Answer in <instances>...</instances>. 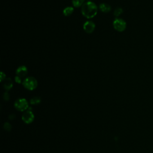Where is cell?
<instances>
[{"label": "cell", "mask_w": 153, "mask_h": 153, "mask_svg": "<svg viewBox=\"0 0 153 153\" xmlns=\"http://www.w3.org/2000/svg\"><path fill=\"white\" fill-rule=\"evenodd\" d=\"M98 7L95 3L91 1H87L81 7V12L83 16L87 19L93 18L96 16Z\"/></svg>", "instance_id": "cell-1"}, {"label": "cell", "mask_w": 153, "mask_h": 153, "mask_svg": "<svg viewBox=\"0 0 153 153\" xmlns=\"http://www.w3.org/2000/svg\"><path fill=\"white\" fill-rule=\"evenodd\" d=\"M22 84L24 87L28 90H34L38 86V81L33 77H28L23 81Z\"/></svg>", "instance_id": "cell-2"}, {"label": "cell", "mask_w": 153, "mask_h": 153, "mask_svg": "<svg viewBox=\"0 0 153 153\" xmlns=\"http://www.w3.org/2000/svg\"><path fill=\"white\" fill-rule=\"evenodd\" d=\"M113 27L118 32H123L124 30L126 29L127 24L125 20L117 18L113 21Z\"/></svg>", "instance_id": "cell-3"}, {"label": "cell", "mask_w": 153, "mask_h": 153, "mask_svg": "<svg viewBox=\"0 0 153 153\" xmlns=\"http://www.w3.org/2000/svg\"><path fill=\"white\" fill-rule=\"evenodd\" d=\"M15 107L20 111H25L28 108V101L24 98L19 99L15 102Z\"/></svg>", "instance_id": "cell-4"}, {"label": "cell", "mask_w": 153, "mask_h": 153, "mask_svg": "<svg viewBox=\"0 0 153 153\" xmlns=\"http://www.w3.org/2000/svg\"><path fill=\"white\" fill-rule=\"evenodd\" d=\"M95 28L96 25L92 21H86L83 25V29L87 34L93 33Z\"/></svg>", "instance_id": "cell-5"}, {"label": "cell", "mask_w": 153, "mask_h": 153, "mask_svg": "<svg viewBox=\"0 0 153 153\" xmlns=\"http://www.w3.org/2000/svg\"><path fill=\"white\" fill-rule=\"evenodd\" d=\"M34 119V115L31 111H27L22 116V120L26 123H30Z\"/></svg>", "instance_id": "cell-6"}, {"label": "cell", "mask_w": 153, "mask_h": 153, "mask_svg": "<svg viewBox=\"0 0 153 153\" xmlns=\"http://www.w3.org/2000/svg\"><path fill=\"white\" fill-rule=\"evenodd\" d=\"M28 73V70L26 66L22 65L18 67L16 71V75L20 77V78H24L25 77Z\"/></svg>", "instance_id": "cell-7"}, {"label": "cell", "mask_w": 153, "mask_h": 153, "mask_svg": "<svg viewBox=\"0 0 153 153\" xmlns=\"http://www.w3.org/2000/svg\"><path fill=\"white\" fill-rule=\"evenodd\" d=\"M3 82V87L6 90H10L13 87V81L10 78H6Z\"/></svg>", "instance_id": "cell-8"}, {"label": "cell", "mask_w": 153, "mask_h": 153, "mask_svg": "<svg viewBox=\"0 0 153 153\" xmlns=\"http://www.w3.org/2000/svg\"><path fill=\"white\" fill-rule=\"evenodd\" d=\"M99 8L100 11L104 13H108L111 10V7L110 5L107 4V3H102L99 6Z\"/></svg>", "instance_id": "cell-9"}, {"label": "cell", "mask_w": 153, "mask_h": 153, "mask_svg": "<svg viewBox=\"0 0 153 153\" xmlns=\"http://www.w3.org/2000/svg\"><path fill=\"white\" fill-rule=\"evenodd\" d=\"M74 11V7H70V6L66 7L63 10V14L65 16L68 17L73 13Z\"/></svg>", "instance_id": "cell-10"}, {"label": "cell", "mask_w": 153, "mask_h": 153, "mask_svg": "<svg viewBox=\"0 0 153 153\" xmlns=\"http://www.w3.org/2000/svg\"><path fill=\"white\" fill-rule=\"evenodd\" d=\"M85 0H72V3L74 7H80L84 4Z\"/></svg>", "instance_id": "cell-11"}, {"label": "cell", "mask_w": 153, "mask_h": 153, "mask_svg": "<svg viewBox=\"0 0 153 153\" xmlns=\"http://www.w3.org/2000/svg\"><path fill=\"white\" fill-rule=\"evenodd\" d=\"M123 10L120 7H118L115 9L113 14L114 16H115L116 17H119L121 15L122 13H123Z\"/></svg>", "instance_id": "cell-12"}, {"label": "cell", "mask_w": 153, "mask_h": 153, "mask_svg": "<svg viewBox=\"0 0 153 153\" xmlns=\"http://www.w3.org/2000/svg\"><path fill=\"white\" fill-rule=\"evenodd\" d=\"M41 102V99L39 97H34L33 98H32L30 100V103L32 105H36V104H38Z\"/></svg>", "instance_id": "cell-13"}, {"label": "cell", "mask_w": 153, "mask_h": 153, "mask_svg": "<svg viewBox=\"0 0 153 153\" xmlns=\"http://www.w3.org/2000/svg\"><path fill=\"white\" fill-rule=\"evenodd\" d=\"M15 80L16 81V83H17V84H21L23 81H22V78H20V77L16 75L15 77Z\"/></svg>", "instance_id": "cell-14"}, {"label": "cell", "mask_w": 153, "mask_h": 153, "mask_svg": "<svg viewBox=\"0 0 153 153\" xmlns=\"http://www.w3.org/2000/svg\"><path fill=\"white\" fill-rule=\"evenodd\" d=\"M6 78V74L4 73L3 71H1V73H0V81H1V82H3V81Z\"/></svg>", "instance_id": "cell-15"}, {"label": "cell", "mask_w": 153, "mask_h": 153, "mask_svg": "<svg viewBox=\"0 0 153 153\" xmlns=\"http://www.w3.org/2000/svg\"><path fill=\"white\" fill-rule=\"evenodd\" d=\"M3 98H4V100H8L9 99V98H10L8 93L7 92L4 93V96H3Z\"/></svg>", "instance_id": "cell-16"}, {"label": "cell", "mask_w": 153, "mask_h": 153, "mask_svg": "<svg viewBox=\"0 0 153 153\" xmlns=\"http://www.w3.org/2000/svg\"><path fill=\"white\" fill-rule=\"evenodd\" d=\"M89 1H91V0H89Z\"/></svg>", "instance_id": "cell-17"}]
</instances>
